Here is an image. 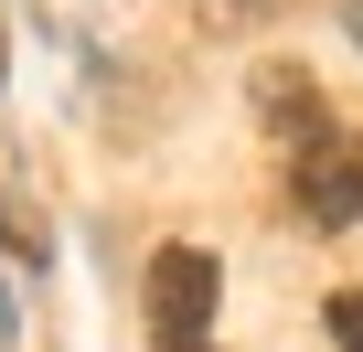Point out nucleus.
I'll list each match as a JSON object with an SVG mask.
<instances>
[{"mask_svg":"<svg viewBox=\"0 0 363 352\" xmlns=\"http://www.w3.org/2000/svg\"><path fill=\"white\" fill-rule=\"evenodd\" d=\"M214 288H225L214 246H160V256H150V331H160V352H203Z\"/></svg>","mask_w":363,"mask_h":352,"instance_id":"nucleus-1","label":"nucleus"},{"mask_svg":"<svg viewBox=\"0 0 363 352\" xmlns=\"http://www.w3.org/2000/svg\"><path fill=\"white\" fill-rule=\"evenodd\" d=\"M299 214L310 225H352L363 214V149H310L299 160Z\"/></svg>","mask_w":363,"mask_h":352,"instance_id":"nucleus-2","label":"nucleus"},{"mask_svg":"<svg viewBox=\"0 0 363 352\" xmlns=\"http://www.w3.org/2000/svg\"><path fill=\"white\" fill-rule=\"evenodd\" d=\"M331 341H342V352H363V288H342V299H331Z\"/></svg>","mask_w":363,"mask_h":352,"instance_id":"nucleus-3","label":"nucleus"},{"mask_svg":"<svg viewBox=\"0 0 363 352\" xmlns=\"http://www.w3.org/2000/svg\"><path fill=\"white\" fill-rule=\"evenodd\" d=\"M342 33H352V43H363V0H342Z\"/></svg>","mask_w":363,"mask_h":352,"instance_id":"nucleus-4","label":"nucleus"}]
</instances>
